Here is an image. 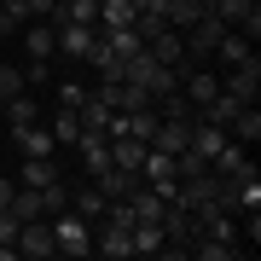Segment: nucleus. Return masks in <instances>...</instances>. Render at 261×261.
Masks as SVG:
<instances>
[{"instance_id": "f257e3e1", "label": "nucleus", "mask_w": 261, "mask_h": 261, "mask_svg": "<svg viewBox=\"0 0 261 261\" xmlns=\"http://www.w3.org/2000/svg\"><path fill=\"white\" fill-rule=\"evenodd\" d=\"M47 226H53L58 255H93V221H82L75 209H58V215H47Z\"/></svg>"}, {"instance_id": "f03ea898", "label": "nucleus", "mask_w": 261, "mask_h": 261, "mask_svg": "<svg viewBox=\"0 0 261 261\" xmlns=\"http://www.w3.org/2000/svg\"><path fill=\"white\" fill-rule=\"evenodd\" d=\"M18 255H23V261H53V255H58L47 215H35V221H18Z\"/></svg>"}, {"instance_id": "7ed1b4c3", "label": "nucleus", "mask_w": 261, "mask_h": 261, "mask_svg": "<svg viewBox=\"0 0 261 261\" xmlns=\"http://www.w3.org/2000/svg\"><path fill=\"white\" fill-rule=\"evenodd\" d=\"M53 35H58V53L64 58H87L99 41V23H70V18H53Z\"/></svg>"}, {"instance_id": "20e7f679", "label": "nucleus", "mask_w": 261, "mask_h": 261, "mask_svg": "<svg viewBox=\"0 0 261 261\" xmlns=\"http://www.w3.org/2000/svg\"><path fill=\"white\" fill-rule=\"evenodd\" d=\"M226 93H232V99H244V105H255L261 99V58L250 53V58H244V64H232V70H226Z\"/></svg>"}, {"instance_id": "39448f33", "label": "nucleus", "mask_w": 261, "mask_h": 261, "mask_svg": "<svg viewBox=\"0 0 261 261\" xmlns=\"http://www.w3.org/2000/svg\"><path fill=\"white\" fill-rule=\"evenodd\" d=\"M180 93H186L192 111H197V105H209L215 93H221V75H209V70H197V64H180Z\"/></svg>"}, {"instance_id": "423d86ee", "label": "nucleus", "mask_w": 261, "mask_h": 261, "mask_svg": "<svg viewBox=\"0 0 261 261\" xmlns=\"http://www.w3.org/2000/svg\"><path fill=\"white\" fill-rule=\"evenodd\" d=\"M151 145L168 151V157H174V151H186V145H192V116H157V134H151Z\"/></svg>"}, {"instance_id": "0eeeda50", "label": "nucleus", "mask_w": 261, "mask_h": 261, "mask_svg": "<svg viewBox=\"0 0 261 261\" xmlns=\"http://www.w3.org/2000/svg\"><path fill=\"white\" fill-rule=\"evenodd\" d=\"M70 151H82V168H87V174H99V168H111V140H105L99 128H82Z\"/></svg>"}, {"instance_id": "6e6552de", "label": "nucleus", "mask_w": 261, "mask_h": 261, "mask_svg": "<svg viewBox=\"0 0 261 261\" xmlns=\"http://www.w3.org/2000/svg\"><path fill=\"white\" fill-rule=\"evenodd\" d=\"M145 53L157 58V64H168V70H180V64H192V58H186V41H180V29H157V35L145 41Z\"/></svg>"}, {"instance_id": "1a4fd4ad", "label": "nucleus", "mask_w": 261, "mask_h": 261, "mask_svg": "<svg viewBox=\"0 0 261 261\" xmlns=\"http://www.w3.org/2000/svg\"><path fill=\"white\" fill-rule=\"evenodd\" d=\"M12 145L23 151V157H53L58 140H53V128L47 122H29V128H12Z\"/></svg>"}, {"instance_id": "9d476101", "label": "nucleus", "mask_w": 261, "mask_h": 261, "mask_svg": "<svg viewBox=\"0 0 261 261\" xmlns=\"http://www.w3.org/2000/svg\"><path fill=\"white\" fill-rule=\"evenodd\" d=\"M23 53H29V58H58L53 18H29V23H23Z\"/></svg>"}, {"instance_id": "9b49d317", "label": "nucleus", "mask_w": 261, "mask_h": 261, "mask_svg": "<svg viewBox=\"0 0 261 261\" xmlns=\"http://www.w3.org/2000/svg\"><path fill=\"white\" fill-rule=\"evenodd\" d=\"M93 186L105 192V203H111V197H128L134 186H140V168H116V163H111V168H99V174H93Z\"/></svg>"}, {"instance_id": "f8f14e48", "label": "nucleus", "mask_w": 261, "mask_h": 261, "mask_svg": "<svg viewBox=\"0 0 261 261\" xmlns=\"http://www.w3.org/2000/svg\"><path fill=\"white\" fill-rule=\"evenodd\" d=\"M93 255H105V261H128V255H134L128 226H105V232L93 238Z\"/></svg>"}, {"instance_id": "ddd939ff", "label": "nucleus", "mask_w": 261, "mask_h": 261, "mask_svg": "<svg viewBox=\"0 0 261 261\" xmlns=\"http://www.w3.org/2000/svg\"><path fill=\"white\" fill-rule=\"evenodd\" d=\"M226 140H238V145H255L261 140V111H255V105H238V116L226 122Z\"/></svg>"}, {"instance_id": "4468645a", "label": "nucleus", "mask_w": 261, "mask_h": 261, "mask_svg": "<svg viewBox=\"0 0 261 261\" xmlns=\"http://www.w3.org/2000/svg\"><path fill=\"white\" fill-rule=\"evenodd\" d=\"M134 255H163L168 250V238H163V221H134Z\"/></svg>"}, {"instance_id": "2eb2a0df", "label": "nucleus", "mask_w": 261, "mask_h": 261, "mask_svg": "<svg viewBox=\"0 0 261 261\" xmlns=\"http://www.w3.org/2000/svg\"><path fill=\"white\" fill-rule=\"evenodd\" d=\"M140 6L134 0H99V29H134Z\"/></svg>"}, {"instance_id": "dca6fc26", "label": "nucleus", "mask_w": 261, "mask_h": 261, "mask_svg": "<svg viewBox=\"0 0 261 261\" xmlns=\"http://www.w3.org/2000/svg\"><path fill=\"white\" fill-rule=\"evenodd\" d=\"M47 128H53V140H58V151H70V145H75V134H82V116H75V105H58Z\"/></svg>"}, {"instance_id": "f3484780", "label": "nucleus", "mask_w": 261, "mask_h": 261, "mask_svg": "<svg viewBox=\"0 0 261 261\" xmlns=\"http://www.w3.org/2000/svg\"><path fill=\"white\" fill-rule=\"evenodd\" d=\"M53 180H58V163L53 157H23V174H18V186H53Z\"/></svg>"}, {"instance_id": "a211bd4d", "label": "nucleus", "mask_w": 261, "mask_h": 261, "mask_svg": "<svg viewBox=\"0 0 261 261\" xmlns=\"http://www.w3.org/2000/svg\"><path fill=\"white\" fill-rule=\"evenodd\" d=\"M0 116H6V128H29V122H41V105L29 99V93H18V99H6Z\"/></svg>"}, {"instance_id": "6ab92c4d", "label": "nucleus", "mask_w": 261, "mask_h": 261, "mask_svg": "<svg viewBox=\"0 0 261 261\" xmlns=\"http://www.w3.org/2000/svg\"><path fill=\"white\" fill-rule=\"evenodd\" d=\"M70 209L82 215V221H99V215H105V192L99 186H75L70 192Z\"/></svg>"}, {"instance_id": "aec40b11", "label": "nucleus", "mask_w": 261, "mask_h": 261, "mask_svg": "<svg viewBox=\"0 0 261 261\" xmlns=\"http://www.w3.org/2000/svg\"><path fill=\"white\" fill-rule=\"evenodd\" d=\"M75 116H82V128H99V134L111 128V105H105L99 93H87L82 105H75Z\"/></svg>"}, {"instance_id": "412c9836", "label": "nucleus", "mask_w": 261, "mask_h": 261, "mask_svg": "<svg viewBox=\"0 0 261 261\" xmlns=\"http://www.w3.org/2000/svg\"><path fill=\"white\" fill-rule=\"evenodd\" d=\"M140 180H174V157L151 145V151H145V163H140Z\"/></svg>"}, {"instance_id": "4be33fe9", "label": "nucleus", "mask_w": 261, "mask_h": 261, "mask_svg": "<svg viewBox=\"0 0 261 261\" xmlns=\"http://www.w3.org/2000/svg\"><path fill=\"white\" fill-rule=\"evenodd\" d=\"M99 35H105V47H111L116 58H134V53H140V47H145V41H140V35H134V29H99Z\"/></svg>"}, {"instance_id": "5701e85b", "label": "nucleus", "mask_w": 261, "mask_h": 261, "mask_svg": "<svg viewBox=\"0 0 261 261\" xmlns=\"http://www.w3.org/2000/svg\"><path fill=\"white\" fill-rule=\"evenodd\" d=\"M18 93H29V75H23L18 64H0V105L18 99Z\"/></svg>"}, {"instance_id": "b1692460", "label": "nucleus", "mask_w": 261, "mask_h": 261, "mask_svg": "<svg viewBox=\"0 0 261 261\" xmlns=\"http://www.w3.org/2000/svg\"><path fill=\"white\" fill-rule=\"evenodd\" d=\"M58 209H70V186H64V180L41 186V215H58Z\"/></svg>"}, {"instance_id": "393cba45", "label": "nucleus", "mask_w": 261, "mask_h": 261, "mask_svg": "<svg viewBox=\"0 0 261 261\" xmlns=\"http://www.w3.org/2000/svg\"><path fill=\"white\" fill-rule=\"evenodd\" d=\"M29 18H23V0H0V35H18Z\"/></svg>"}, {"instance_id": "a878e982", "label": "nucleus", "mask_w": 261, "mask_h": 261, "mask_svg": "<svg viewBox=\"0 0 261 261\" xmlns=\"http://www.w3.org/2000/svg\"><path fill=\"white\" fill-rule=\"evenodd\" d=\"M82 99H87L82 82H58V105H82Z\"/></svg>"}, {"instance_id": "bb28decb", "label": "nucleus", "mask_w": 261, "mask_h": 261, "mask_svg": "<svg viewBox=\"0 0 261 261\" xmlns=\"http://www.w3.org/2000/svg\"><path fill=\"white\" fill-rule=\"evenodd\" d=\"M12 192H18V180H6V174H0V209H12Z\"/></svg>"}, {"instance_id": "cd10ccee", "label": "nucleus", "mask_w": 261, "mask_h": 261, "mask_svg": "<svg viewBox=\"0 0 261 261\" xmlns=\"http://www.w3.org/2000/svg\"><path fill=\"white\" fill-rule=\"evenodd\" d=\"M197 6H203V12H215V6H221V0H197Z\"/></svg>"}, {"instance_id": "c85d7f7f", "label": "nucleus", "mask_w": 261, "mask_h": 261, "mask_svg": "<svg viewBox=\"0 0 261 261\" xmlns=\"http://www.w3.org/2000/svg\"><path fill=\"white\" fill-rule=\"evenodd\" d=\"M134 6H151V0H134Z\"/></svg>"}, {"instance_id": "c756f323", "label": "nucleus", "mask_w": 261, "mask_h": 261, "mask_svg": "<svg viewBox=\"0 0 261 261\" xmlns=\"http://www.w3.org/2000/svg\"><path fill=\"white\" fill-rule=\"evenodd\" d=\"M0 111H6V105H0Z\"/></svg>"}]
</instances>
